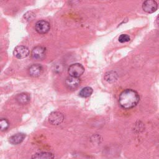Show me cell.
Instances as JSON below:
<instances>
[{"label": "cell", "instance_id": "1", "mask_svg": "<svg viewBox=\"0 0 159 159\" xmlns=\"http://www.w3.org/2000/svg\"><path fill=\"white\" fill-rule=\"evenodd\" d=\"M140 101L139 94L132 89H126L119 96V104L124 109H130L137 106Z\"/></svg>", "mask_w": 159, "mask_h": 159}, {"label": "cell", "instance_id": "2", "mask_svg": "<svg viewBox=\"0 0 159 159\" xmlns=\"http://www.w3.org/2000/svg\"><path fill=\"white\" fill-rule=\"evenodd\" d=\"M84 71V68L80 63H73L71 65L68 69V72L70 76L79 78Z\"/></svg>", "mask_w": 159, "mask_h": 159}, {"label": "cell", "instance_id": "3", "mask_svg": "<svg viewBox=\"0 0 159 159\" xmlns=\"http://www.w3.org/2000/svg\"><path fill=\"white\" fill-rule=\"evenodd\" d=\"M45 48L40 45L35 47L31 52V57L35 60H42L45 57Z\"/></svg>", "mask_w": 159, "mask_h": 159}, {"label": "cell", "instance_id": "4", "mask_svg": "<svg viewBox=\"0 0 159 159\" xmlns=\"http://www.w3.org/2000/svg\"><path fill=\"white\" fill-rule=\"evenodd\" d=\"M50 29V25L48 22L45 20H40L35 24V29L40 34H47Z\"/></svg>", "mask_w": 159, "mask_h": 159}, {"label": "cell", "instance_id": "5", "mask_svg": "<svg viewBox=\"0 0 159 159\" xmlns=\"http://www.w3.org/2000/svg\"><path fill=\"white\" fill-rule=\"evenodd\" d=\"M64 119L63 114L58 111H55L52 112L48 117L49 122L54 125H60Z\"/></svg>", "mask_w": 159, "mask_h": 159}, {"label": "cell", "instance_id": "6", "mask_svg": "<svg viewBox=\"0 0 159 159\" xmlns=\"http://www.w3.org/2000/svg\"><path fill=\"white\" fill-rule=\"evenodd\" d=\"M13 54L17 58H24L29 55V50L25 46L19 45L14 48Z\"/></svg>", "mask_w": 159, "mask_h": 159}, {"label": "cell", "instance_id": "7", "mask_svg": "<svg viewBox=\"0 0 159 159\" xmlns=\"http://www.w3.org/2000/svg\"><path fill=\"white\" fill-rule=\"evenodd\" d=\"M81 83V80L78 77L70 76L65 80V85L68 89L73 90L76 89Z\"/></svg>", "mask_w": 159, "mask_h": 159}, {"label": "cell", "instance_id": "8", "mask_svg": "<svg viewBox=\"0 0 159 159\" xmlns=\"http://www.w3.org/2000/svg\"><path fill=\"white\" fill-rule=\"evenodd\" d=\"M158 4L154 0H147L143 2L142 9L147 13H153L157 11Z\"/></svg>", "mask_w": 159, "mask_h": 159}, {"label": "cell", "instance_id": "9", "mask_svg": "<svg viewBox=\"0 0 159 159\" xmlns=\"http://www.w3.org/2000/svg\"><path fill=\"white\" fill-rule=\"evenodd\" d=\"M43 71V67L39 64H34L31 65L29 70L28 73L30 76L32 77L39 76Z\"/></svg>", "mask_w": 159, "mask_h": 159}, {"label": "cell", "instance_id": "10", "mask_svg": "<svg viewBox=\"0 0 159 159\" xmlns=\"http://www.w3.org/2000/svg\"><path fill=\"white\" fill-rule=\"evenodd\" d=\"M25 137V134L23 133H18L10 137L9 141L11 144L17 145L21 143Z\"/></svg>", "mask_w": 159, "mask_h": 159}, {"label": "cell", "instance_id": "11", "mask_svg": "<svg viewBox=\"0 0 159 159\" xmlns=\"http://www.w3.org/2000/svg\"><path fill=\"white\" fill-rule=\"evenodd\" d=\"M31 159H54V155L48 152H42L34 154Z\"/></svg>", "mask_w": 159, "mask_h": 159}, {"label": "cell", "instance_id": "12", "mask_svg": "<svg viewBox=\"0 0 159 159\" xmlns=\"http://www.w3.org/2000/svg\"><path fill=\"white\" fill-rule=\"evenodd\" d=\"M17 102L20 104H26L30 101V96L25 93H22L19 94L16 98Z\"/></svg>", "mask_w": 159, "mask_h": 159}, {"label": "cell", "instance_id": "13", "mask_svg": "<svg viewBox=\"0 0 159 159\" xmlns=\"http://www.w3.org/2000/svg\"><path fill=\"white\" fill-rule=\"evenodd\" d=\"M93 89L89 86H86L81 89L79 93V95L83 98H88L93 93Z\"/></svg>", "mask_w": 159, "mask_h": 159}, {"label": "cell", "instance_id": "14", "mask_svg": "<svg viewBox=\"0 0 159 159\" xmlns=\"http://www.w3.org/2000/svg\"><path fill=\"white\" fill-rule=\"evenodd\" d=\"M0 127L2 131L6 130L9 127V122L6 119H1L0 120Z\"/></svg>", "mask_w": 159, "mask_h": 159}, {"label": "cell", "instance_id": "15", "mask_svg": "<svg viewBox=\"0 0 159 159\" xmlns=\"http://www.w3.org/2000/svg\"><path fill=\"white\" fill-rule=\"evenodd\" d=\"M112 72H109L108 74L106 73L105 75V79L108 82H112L116 80V75H114V73H112Z\"/></svg>", "mask_w": 159, "mask_h": 159}, {"label": "cell", "instance_id": "16", "mask_svg": "<svg viewBox=\"0 0 159 159\" xmlns=\"http://www.w3.org/2000/svg\"><path fill=\"white\" fill-rule=\"evenodd\" d=\"M119 41L120 43H124V42H129L130 39L129 35H128L127 34H121L119 37Z\"/></svg>", "mask_w": 159, "mask_h": 159}, {"label": "cell", "instance_id": "17", "mask_svg": "<svg viewBox=\"0 0 159 159\" xmlns=\"http://www.w3.org/2000/svg\"><path fill=\"white\" fill-rule=\"evenodd\" d=\"M157 22L158 24H159V16L157 18Z\"/></svg>", "mask_w": 159, "mask_h": 159}]
</instances>
